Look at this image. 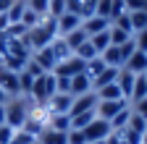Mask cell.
<instances>
[{
  "mask_svg": "<svg viewBox=\"0 0 147 144\" xmlns=\"http://www.w3.org/2000/svg\"><path fill=\"white\" fill-rule=\"evenodd\" d=\"M55 37H58V24H55V19L45 16V19L37 24V26H32V29L24 34V42H26V45H29V50L34 52V50L47 47Z\"/></svg>",
  "mask_w": 147,
  "mask_h": 144,
  "instance_id": "cell-1",
  "label": "cell"
},
{
  "mask_svg": "<svg viewBox=\"0 0 147 144\" xmlns=\"http://www.w3.org/2000/svg\"><path fill=\"white\" fill-rule=\"evenodd\" d=\"M26 115H29V102L26 97H8L5 102V126H11V129H21V126L26 123Z\"/></svg>",
  "mask_w": 147,
  "mask_h": 144,
  "instance_id": "cell-2",
  "label": "cell"
},
{
  "mask_svg": "<svg viewBox=\"0 0 147 144\" xmlns=\"http://www.w3.org/2000/svg\"><path fill=\"white\" fill-rule=\"evenodd\" d=\"M53 94H58L55 74H42V76H37V79H34V86H32L29 100H34V102H47Z\"/></svg>",
  "mask_w": 147,
  "mask_h": 144,
  "instance_id": "cell-3",
  "label": "cell"
},
{
  "mask_svg": "<svg viewBox=\"0 0 147 144\" xmlns=\"http://www.w3.org/2000/svg\"><path fill=\"white\" fill-rule=\"evenodd\" d=\"M110 131H113V129H110V123H108V121L95 118V121H92L87 129H84V139H87V141H102V139L110 136Z\"/></svg>",
  "mask_w": 147,
  "mask_h": 144,
  "instance_id": "cell-4",
  "label": "cell"
},
{
  "mask_svg": "<svg viewBox=\"0 0 147 144\" xmlns=\"http://www.w3.org/2000/svg\"><path fill=\"white\" fill-rule=\"evenodd\" d=\"M71 105H74V94H68V92H58L47 100V107H50L53 115H68Z\"/></svg>",
  "mask_w": 147,
  "mask_h": 144,
  "instance_id": "cell-5",
  "label": "cell"
},
{
  "mask_svg": "<svg viewBox=\"0 0 147 144\" xmlns=\"http://www.w3.org/2000/svg\"><path fill=\"white\" fill-rule=\"evenodd\" d=\"M82 71H84V60L76 58V55H71V58H66V60H61L58 66H55L53 74H55V76H66V79H71V76L82 74Z\"/></svg>",
  "mask_w": 147,
  "mask_h": 144,
  "instance_id": "cell-6",
  "label": "cell"
},
{
  "mask_svg": "<svg viewBox=\"0 0 147 144\" xmlns=\"http://www.w3.org/2000/svg\"><path fill=\"white\" fill-rule=\"evenodd\" d=\"M0 89L8 94V97H18L21 92H18V74L5 66H0Z\"/></svg>",
  "mask_w": 147,
  "mask_h": 144,
  "instance_id": "cell-7",
  "label": "cell"
},
{
  "mask_svg": "<svg viewBox=\"0 0 147 144\" xmlns=\"http://www.w3.org/2000/svg\"><path fill=\"white\" fill-rule=\"evenodd\" d=\"M129 102L126 100H97V107H95V113H97V118H102V121H110L118 110H123Z\"/></svg>",
  "mask_w": 147,
  "mask_h": 144,
  "instance_id": "cell-8",
  "label": "cell"
},
{
  "mask_svg": "<svg viewBox=\"0 0 147 144\" xmlns=\"http://www.w3.org/2000/svg\"><path fill=\"white\" fill-rule=\"evenodd\" d=\"M32 60L40 66L45 74H53V71H55V66H58V60H55V55H53L50 45H47V47H42V50H34V52H32Z\"/></svg>",
  "mask_w": 147,
  "mask_h": 144,
  "instance_id": "cell-9",
  "label": "cell"
},
{
  "mask_svg": "<svg viewBox=\"0 0 147 144\" xmlns=\"http://www.w3.org/2000/svg\"><path fill=\"white\" fill-rule=\"evenodd\" d=\"M95 3L97 0H66V11L76 13L84 21V19H89V16H95Z\"/></svg>",
  "mask_w": 147,
  "mask_h": 144,
  "instance_id": "cell-10",
  "label": "cell"
},
{
  "mask_svg": "<svg viewBox=\"0 0 147 144\" xmlns=\"http://www.w3.org/2000/svg\"><path fill=\"white\" fill-rule=\"evenodd\" d=\"M134 81H137V74H131V71H126V68H121L118 71V76H116V84H118V89H121V94H123V100L129 102L131 100V92H134ZM131 105V102H129Z\"/></svg>",
  "mask_w": 147,
  "mask_h": 144,
  "instance_id": "cell-11",
  "label": "cell"
},
{
  "mask_svg": "<svg viewBox=\"0 0 147 144\" xmlns=\"http://www.w3.org/2000/svg\"><path fill=\"white\" fill-rule=\"evenodd\" d=\"M97 107V94L95 92H87L82 97H74V105H71V113L68 115H79V113H87V110H95Z\"/></svg>",
  "mask_w": 147,
  "mask_h": 144,
  "instance_id": "cell-12",
  "label": "cell"
},
{
  "mask_svg": "<svg viewBox=\"0 0 147 144\" xmlns=\"http://www.w3.org/2000/svg\"><path fill=\"white\" fill-rule=\"evenodd\" d=\"M55 24H58V37H66V34H71V31H76L79 26H82V19L76 13H63L61 19H55Z\"/></svg>",
  "mask_w": 147,
  "mask_h": 144,
  "instance_id": "cell-13",
  "label": "cell"
},
{
  "mask_svg": "<svg viewBox=\"0 0 147 144\" xmlns=\"http://www.w3.org/2000/svg\"><path fill=\"white\" fill-rule=\"evenodd\" d=\"M108 26H110V21H108V19H100V16H89V19L82 21V29H84L87 37H95V34L105 31Z\"/></svg>",
  "mask_w": 147,
  "mask_h": 144,
  "instance_id": "cell-14",
  "label": "cell"
},
{
  "mask_svg": "<svg viewBox=\"0 0 147 144\" xmlns=\"http://www.w3.org/2000/svg\"><path fill=\"white\" fill-rule=\"evenodd\" d=\"M123 68H126V71H131V74H137V76H139V74H144V71H147V52L137 50L134 55L123 63Z\"/></svg>",
  "mask_w": 147,
  "mask_h": 144,
  "instance_id": "cell-15",
  "label": "cell"
},
{
  "mask_svg": "<svg viewBox=\"0 0 147 144\" xmlns=\"http://www.w3.org/2000/svg\"><path fill=\"white\" fill-rule=\"evenodd\" d=\"M100 58H102V63H105L108 68H123V58H121V50H118L116 45H110L108 50H102V52H100Z\"/></svg>",
  "mask_w": 147,
  "mask_h": 144,
  "instance_id": "cell-16",
  "label": "cell"
},
{
  "mask_svg": "<svg viewBox=\"0 0 147 144\" xmlns=\"http://www.w3.org/2000/svg\"><path fill=\"white\" fill-rule=\"evenodd\" d=\"M50 50H53V55H55V60H58V63L74 55V50L68 47V42H66L63 37H55V40L50 42Z\"/></svg>",
  "mask_w": 147,
  "mask_h": 144,
  "instance_id": "cell-17",
  "label": "cell"
},
{
  "mask_svg": "<svg viewBox=\"0 0 147 144\" xmlns=\"http://www.w3.org/2000/svg\"><path fill=\"white\" fill-rule=\"evenodd\" d=\"M105 68H108V66L102 63V58H95V60H87V63H84V71H82V74H84V76H87L92 84H95Z\"/></svg>",
  "mask_w": 147,
  "mask_h": 144,
  "instance_id": "cell-18",
  "label": "cell"
},
{
  "mask_svg": "<svg viewBox=\"0 0 147 144\" xmlns=\"http://www.w3.org/2000/svg\"><path fill=\"white\" fill-rule=\"evenodd\" d=\"M87 92H92V81H89L84 74L71 76V94H74V97H82V94H87Z\"/></svg>",
  "mask_w": 147,
  "mask_h": 144,
  "instance_id": "cell-19",
  "label": "cell"
},
{
  "mask_svg": "<svg viewBox=\"0 0 147 144\" xmlns=\"http://www.w3.org/2000/svg\"><path fill=\"white\" fill-rule=\"evenodd\" d=\"M68 118H71V129H76V131H84L87 126H89L92 121L97 118V113H95V110H87V113H79V115H68Z\"/></svg>",
  "mask_w": 147,
  "mask_h": 144,
  "instance_id": "cell-20",
  "label": "cell"
},
{
  "mask_svg": "<svg viewBox=\"0 0 147 144\" xmlns=\"http://www.w3.org/2000/svg\"><path fill=\"white\" fill-rule=\"evenodd\" d=\"M129 118H131V105H126L123 110H118V113H116L113 118H110L108 123H110V129H113V131H121V129H126Z\"/></svg>",
  "mask_w": 147,
  "mask_h": 144,
  "instance_id": "cell-21",
  "label": "cell"
},
{
  "mask_svg": "<svg viewBox=\"0 0 147 144\" xmlns=\"http://www.w3.org/2000/svg\"><path fill=\"white\" fill-rule=\"evenodd\" d=\"M95 94H97V100H123V94H121V89H118L116 81H113V84H105V86H100V89H95Z\"/></svg>",
  "mask_w": 147,
  "mask_h": 144,
  "instance_id": "cell-22",
  "label": "cell"
},
{
  "mask_svg": "<svg viewBox=\"0 0 147 144\" xmlns=\"http://www.w3.org/2000/svg\"><path fill=\"white\" fill-rule=\"evenodd\" d=\"M66 134H68V131L45 129V131L40 134V144H66Z\"/></svg>",
  "mask_w": 147,
  "mask_h": 144,
  "instance_id": "cell-23",
  "label": "cell"
},
{
  "mask_svg": "<svg viewBox=\"0 0 147 144\" xmlns=\"http://www.w3.org/2000/svg\"><path fill=\"white\" fill-rule=\"evenodd\" d=\"M129 21H131V31H142L147 29V11H129Z\"/></svg>",
  "mask_w": 147,
  "mask_h": 144,
  "instance_id": "cell-24",
  "label": "cell"
},
{
  "mask_svg": "<svg viewBox=\"0 0 147 144\" xmlns=\"http://www.w3.org/2000/svg\"><path fill=\"white\" fill-rule=\"evenodd\" d=\"M74 55H76V58H82L84 63H87V60H95V58H100V55H97V50L92 47V42H89V40H87L84 45H79L76 50H74Z\"/></svg>",
  "mask_w": 147,
  "mask_h": 144,
  "instance_id": "cell-25",
  "label": "cell"
},
{
  "mask_svg": "<svg viewBox=\"0 0 147 144\" xmlns=\"http://www.w3.org/2000/svg\"><path fill=\"white\" fill-rule=\"evenodd\" d=\"M108 29H110V26H108ZM108 29H105V31H100V34H95V37H89L92 47L97 50V55H100L102 50H108V47H110V34H108Z\"/></svg>",
  "mask_w": 147,
  "mask_h": 144,
  "instance_id": "cell-26",
  "label": "cell"
},
{
  "mask_svg": "<svg viewBox=\"0 0 147 144\" xmlns=\"http://www.w3.org/2000/svg\"><path fill=\"white\" fill-rule=\"evenodd\" d=\"M118 71H121V68H105L102 74H100V79L92 84V92H95V89H100V86H105V84H113L116 76H118Z\"/></svg>",
  "mask_w": 147,
  "mask_h": 144,
  "instance_id": "cell-27",
  "label": "cell"
},
{
  "mask_svg": "<svg viewBox=\"0 0 147 144\" xmlns=\"http://www.w3.org/2000/svg\"><path fill=\"white\" fill-rule=\"evenodd\" d=\"M108 34H110V45H116V47H121L123 42H129V40H131V34H126L123 29H118V26H113V24H110Z\"/></svg>",
  "mask_w": 147,
  "mask_h": 144,
  "instance_id": "cell-28",
  "label": "cell"
},
{
  "mask_svg": "<svg viewBox=\"0 0 147 144\" xmlns=\"http://www.w3.org/2000/svg\"><path fill=\"white\" fill-rule=\"evenodd\" d=\"M63 40L68 42V47H71V50H76V47H79V45H84V42H87L89 37H87V34H84V29L79 26L76 31H71V34H66V37H63Z\"/></svg>",
  "mask_w": 147,
  "mask_h": 144,
  "instance_id": "cell-29",
  "label": "cell"
},
{
  "mask_svg": "<svg viewBox=\"0 0 147 144\" xmlns=\"http://www.w3.org/2000/svg\"><path fill=\"white\" fill-rule=\"evenodd\" d=\"M34 141H40V139L32 136V134H29V131H24V129H16L8 144H34Z\"/></svg>",
  "mask_w": 147,
  "mask_h": 144,
  "instance_id": "cell-30",
  "label": "cell"
},
{
  "mask_svg": "<svg viewBox=\"0 0 147 144\" xmlns=\"http://www.w3.org/2000/svg\"><path fill=\"white\" fill-rule=\"evenodd\" d=\"M47 129H55V131H68L71 129V118L68 115H53L50 123H47Z\"/></svg>",
  "mask_w": 147,
  "mask_h": 144,
  "instance_id": "cell-31",
  "label": "cell"
},
{
  "mask_svg": "<svg viewBox=\"0 0 147 144\" xmlns=\"http://www.w3.org/2000/svg\"><path fill=\"white\" fill-rule=\"evenodd\" d=\"M126 129H131V131H137V134H144V131H147V121H144V118H139V115L131 110V118H129Z\"/></svg>",
  "mask_w": 147,
  "mask_h": 144,
  "instance_id": "cell-32",
  "label": "cell"
},
{
  "mask_svg": "<svg viewBox=\"0 0 147 144\" xmlns=\"http://www.w3.org/2000/svg\"><path fill=\"white\" fill-rule=\"evenodd\" d=\"M63 13H66V0H50V5H47L50 19H61Z\"/></svg>",
  "mask_w": 147,
  "mask_h": 144,
  "instance_id": "cell-33",
  "label": "cell"
},
{
  "mask_svg": "<svg viewBox=\"0 0 147 144\" xmlns=\"http://www.w3.org/2000/svg\"><path fill=\"white\" fill-rule=\"evenodd\" d=\"M26 8L34 11L37 16H47V5H50V0H24Z\"/></svg>",
  "mask_w": 147,
  "mask_h": 144,
  "instance_id": "cell-34",
  "label": "cell"
},
{
  "mask_svg": "<svg viewBox=\"0 0 147 144\" xmlns=\"http://www.w3.org/2000/svg\"><path fill=\"white\" fill-rule=\"evenodd\" d=\"M110 8H113V0H97L95 3V16L110 21Z\"/></svg>",
  "mask_w": 147,
  "mask_h": 144,
  "instance_id": "cell-35",
  "label": "cell"
},
{
  "mask_svg": "<svg viewBox=\"0 0 147 144\" xmlns=\"http://www.w3.org/2000/svg\"><path fill=\"white\" fill-rule=\"evenodd\" d=\"M129 8H126V0H113V8H110V24H113L116 19H121V16H126Z\"/></svg>",
  "mask_w": 147,
  "mask_h": 144,
  "instance_id": "cell-36",
  "label": "cell"
},
{
  "mask_svg": "<svg viewBox=\"0 0 147 144\" xmlns=\"http://www.w3.org/2000/svg\"><path fill=\"white\" fill-rule=\"evenodd\" d=\"M66 144H87V139H84V131L68 129V134H66Z\"/></svg>",
  "mask_w": 147,
  "mask_h": 144,
  "instance_id": "cell-37",
  "label": "cell"
},
{
  "mask_svg": "<svg viewBox=\"0 0 147 144\" xmlns=\"http://www.w3.org/2000/svg\"><path fill=\"white\" fill-rule=\"evenodd\" d=\"M131 110H134L139 118H144V121H147V97H144V100H137V102H131Z\"/></svg>",
  "mask_w": 147,
  "mask_h": 144,
  "instance_id": "cell-38",
  "label": "cell"
},
{
  "mask_svg": "<svg viewBox=\"0 0 147 144\" xmlns=\"http://www.w3.org/2000/svg\"><path fill=\"white\" fill-rule=\"evenodd\" d=\"M134 45H137V50L147 52V29H142V31L134 34Z\"/></svg>",
  "mask_w": 147,
  "mask_h": 144,
  "instance_id": "cell-39",
  "label": "cell"
},
{
  "mask_svg": "<svg viewBox=\"0 0 147 144\" xmlns=\"http://www.w3.org/2000/svg\"><path fill=\"white\" fill-rule=\"evenodd\" d=\"M113 26L123 29L126 34H131V37H134V31H131V21H129V13H126V16H121V19H116V21H113Z\"/></svg>",
  "mask_w": 147,
  "mask_h": 144,
  "instance_id": "cell-40",
  "label": "cell"
},
{
  "mask_svg": "<svg viewBox=\"0 0 147 144\" xmlns=\"http://www.w3.org/2000/svg\"><path fill=\"white\" fill-rule=\"evenodd\" d=\"M105 144H129V141H126L123 131H110V136L105 139Z\"/></svg>",
  "mask_w": 147,
  "mask_h": 144,
  "instance_id": "cell-41",
  "label": "cell"
},
{
  "mask_svg": "<svg viewBox=\"0 0 147 144\" xmlns=\"http://www.w3.org/2000/svg\"><path fill=\"white\" fill-rule=\"evenodd\" d=\"M13 131L16 129H11V126H0V144H8L11 136H13Z\"/></svg>",
  "mask_w": 147,
  "mask_h": 144,
  "instance_id": "cell-42",
  "label": "cell"
},
{
  "mask_svg": "<svg viewBox=\"0 0 147 144\" xmlns=\"http://www.w3.org/2000/svg\"><path fill=\"white\" fill-rule=\"evenodd\" d=\"M13 3H16V0H0V16H5L13 8Z\"/></svg>",
  "mask_w": 147,
  "mask_h": 144,
  "instance_id": "cell-43",
  "label": "cell"
},
{
  "mask_svg": "<svg viewBox=\"0 0 147 144\" xmlns=\"http://www.w3.org/2000/svg\"><path fill=\"white\" fill-rule=\"evenodd\" d=\"M0 126H5V105H0Z\"/></svg>",
  "mask_w": 147,
  "mask_h": 144,
  "instance_id": "cell-44",
  "label": "cell"
},
{
  "mask_svg": "<svg viewBox=\"0 0 147 144\" xmlns=\"http://www.w3.org/2000/svg\"><path fill=\"white\" fill-rule=\"evenodd\" d=\"M5 102H8V94L3 92V89H0V105H5Z\"/></svg>",
  "mask_w": 147,
  "mask_h": 144,
  "instance_id": "cell-45",
  "label": "cell"
},
{
  "mask_svg": "<svg viewBox=\"0 0 147 144\" xmlns=\"http://www.w3.org/2000/svg\"><path fill=\"white\" fill-rule=\"evenodd\" d=\"M87 144H105V139H102V141H87Z\"/></svg>",
  "mask_w": 147,
  "mask_h": 144,
  "instance_id": "cell-46",
  "label": "cell"
},
{
  "mask_svg": "<svg viewBox=\"0 0 147 144\" xmlns=\"http://www.w3.org/2000/svg\"><path fill=\"white\" fill-rule=\"evenodd\" d=\"M142 76H144V84H147V71H144V74H142Z\"/></svg>",
  "mask_w": 147,
  "mask_h": 144,
  "instance_id": "cell-47",
  "label": "cell"
},
{
  "mask_svg": "<svg viewBox=\"0 0 147 144\" xmlns=\"http://www.w3.org/2000/svg\"><path fill=\"white\" fill-rule=\"evenodd\" d=\"M34 144H40V141H34Z\"/></svg>",
  "mask_w": 147,
  "mask_h": 144,
  "instance_id": "cell-48",
  "label": "cell"
},
{
  "mask_svg": "<svg viewBox=\"0 0 147 144\" xmlns=\"http://www.w3.org/2000/svg\"><path fill=\"white\" fill-rule=\"evenodd\" d=\"M144 134H147V131H144Z\"/></svg>",
  "mask_w": 147,
  "mask_h": 144,
  "instance_id": "cell-49",
  "label": "cell"
}]
</instances>
